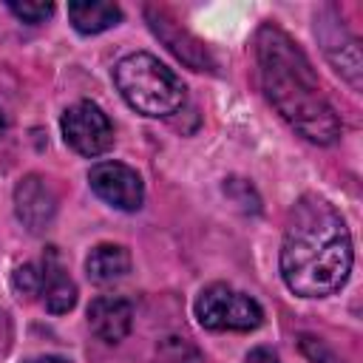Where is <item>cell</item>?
Instances as JSON below:
<instances>
[{
  "instance_id": "1",
  "label": "cell",
  "mask_w": 363,
  "mask_h": 363,
  "mask_svg": "<svg viewBox=\"0 0 363 363\" xmlns=\"http://www.w3.org/2000/svg\"><path fill=\"white\" fill-rule=\"evenodd\" d=\"M352 269V235L343 216L320 196H303L284 230L281 275L303 298L337 292Z\"/></svg>"
},
{
  "instance_id": "2",
  "label": "cell",
  "mask_w": 363,
  "mask_h": 363,
  "mask_svg": "<svg viewBox=\"0 0 363 363\" xmlns=\"http://www.w3.org/2000/svg\"><path fill=\"white\" fill-rule=\"evenodd\" d=\"M261 82L275 111L309 142L332 145L340 136V119L320 91L306 54L278 26H261L255 37Z\"/></svg>"
},
{
  "instance_id": "3",
  "label": "cell",
  "mask_w": 363,
  "mask_h": 363,
  "mask_svg": "<svg viewBox=\"0 0 363 363\" xmlns=\"http://www.w3.org/2000/svg\"><path fill=\"white\" fill-rule=\"evenodd\" d=\"M122 99L145 116H170L184 102L182 79L153 54H128L113 68Z\"/></svg>"
},
{
  "instance_id": "4",
  "label": "cell",
  "mask_w": 363,
  "mask_h": 363,
  "mask_svg": "<svg viewBox=\"0 0 363 363\" xmlns=\"http://www.w3.org/2000/svg\"><path fill=\"white\" fill-rule=\"evenodd\" d=\"M196 318L213 332H250L261 326L264 309L255 298L227 284H210L196 301Z\"/></svg>"
},
{
  "instance_id": "5",
  "label": "cell",
  "mask_w": 363,
  "mask_h": 363,
  "mask_svg": "<svg viewBox=\"0 0 363 363\" xmlns=\"http://www.w3.org/2000/svg\"><path fill=\"white\" fill-rule=\"evenodd\" d=\"M62 136L79 156H102L113 145V125L94 102H77L62 113Z\"/></svg>"
},
{
  "instance_id": "6",
  "label": "cell",
  "mask_w": 363,
  "mask_h": 363,
  "mask_svg": "<svg viewBox=\"0 0 363 363\" xmlns=\"http://www.w3.org/2000/svg\"><path fill=\"white\" fill-rule=\"evenodd\" d=\"M91 190L116 210L133 213L145 201V184L139 173L122 162H96L88 173Z\"/></svg>"
},
{
  "instance_id": "7",
  "label": "cell",
  "mask_w": 363,
  "mask_h": 363,
  "mask_svg": "<svg viewBox=\"0 0 363 363\" xmlns=\"http://www.w3.org/2000/svg\"><path fill=\"white\" fill-rule=\"evenodd\" d=\"M14 210H17V218L31 233H40L43 227L51 224L57 213V199L40 176H26L14 187Z\"/></svg>"
},
{
  "instance_id": "8",
  "label": "cell",
  "mask_w": 363,
  "mask_h": 363,
  "mask_svg": "<svg viewBox=\"0 0 363 363\" xmlns=\"http://www.w3.org/2000/svg\"><path fill=\"white\" fill-rule=\"evenodd\" d=\"M88 326L105 343H119L133 326V306L119 295H99L88 306Z\"/></svg>"
},
{
  "instance_id": "9",
  "label": "cell",
  "mask_w": 363,
  "mask_h": 363,
  "mask_svg": "<svg viewBox=\"0 0 363 363\" xmlns=\"http://www.w3.org/2000/svg\"><path fill=\"white\" fill-rule=\"evenodd\" d=\"M40 272H43V284H40V295H43V303L48 312L54 315H62L68 312L74 303H77V286L74 281L68 278L65 267L60 264V255L54 247H48L43 264H40Z\"/></svg>"
},
{
  "instance_id": "10",
  "label": "cell",
  "mask_w": 363,
  "mask_h": 363,
  "mask_svg": "<svg viewBox=\"0 0 363 363\" xmlns=\"http://www.w3.org/2000/svg\"><path fill=\"white\" fill-rule=\"evenodd\" d=\"M147 17H150L153 31L167 43V48H170L182 62H187L193 71H204V68H210L207 51H204V45H201L193 34H187L184 28H179V26H176L173 20H167L162 11H147Z\"/></svg>"
},
{
  "instance_id": "11",
  "label": "cell",
  "mask_w": 363,
  "mask_h": 363,
  "mask_svg": "<svg viewBox=\"0 0 363 363\" xmlns=\"http://www.w3.org/2000/svg\"><path fill=\"white\" fill-rule=\"evenodd\" d=\"M68 17L79 34H99V31H108L111 26H116L122 20V11L116 3L77 0V3H68Z\"/></svg>"
},
{
  "instance_id": "12",
  "label": "cell",
  "mask_w": 363,
  "mask_h": 363,
  "mask_svg": "<svg viewBox=\"0 0 363 363\" xmlns=\"http://www.w3.org/2000/svg\"><path fill=\"white\" fill-rule=\"evenodd\" d=\"M85 269H88V278L91 281H96V284H113L122 275H128L130 255L119 244H99V247L91 250V255L85 261Z\"/></svg>"
},
{
  "instance_id": "13",
  "label": "cell",
  "mask_w": 363,
  "mask_h": 363,
  "mask_svg": "<svg viewBox=\"0 0 363 363\" xmlns=\"http://www.w3.org/2000/svg\"><path fill=\"white\" fill-rule=\"evenodd\" d=\"M40 284H43V272H40L37 264H23V267H17L14 275H11L14 292H17V295H26V298L40 295Z\"/></svg>"
},
{
  "instance_id": "14",
  "label": "cell",
  "mask_w": 363,
  "mask_h": 363,
  "mask_svg": "<svg viewBox=\"0 0 363 363\" xmlns=\"http://www.w3.org/2000/svg\"><path fill=\"white\" fill-rule=\"evenodd\" d=\"M9 9L20 20H26V23H43L45 17L54 14V3H43V0H23V3L20 0H11Z\"/></svg>"
},
{
  "instance_id": "15",
  "label": "cell",
  "mask_w": 363,
  "mask_h": 363,
  "mask_svg": "<svg viewBox=\"0 0 363 363\" xmlns=\"http://www.w3.org/2000/svg\"><path fill=\"white\" fill-rule=\"evenodd\" d=\"M301 349H303V354H306L309 360H315V363H340L332 349H326L320 340H315V337H309V335L301 337Z\"/></svg>"
},
{
  "instance_id": "16",
  "label": "cell",
  "mask_w": 363,
  "mask_h": 363,
  "mask_svg": "<svg viewBox=\"0 0 363 363\" xmlns=\"http://www.w3.org/2000/svg\"><path fill=\"white\" fill-rule=\"evenodd\" d=\"M247 363H281V360H278V354L269 352V349H252V352L247 354Z\"/></svg>"
},
{
  "instance_id": "17",
  "label": "cell",
  "mask_w": 363,
  "mask_h": 363,
  "mask_svg": "<svg viewBox=\"0 0 363 363\" xmlns=\"http://www.w3.org/2000/svg\"><path fill=\"white\" fill-rule=\"evenodd\" d=\"M26 363H68V360L60 357V354H40V357H31V360H26Z\"/></svg>"
},
{
  "instance_id": "18",
  "label": "cell",
  "mask_w": 363,
  "mask_h": 363,
  "mask_svg": "<svg viewBox=\"0 0 363 363\" xmlns=\"http://www.w3.org/2000/svg\"><path fill=\"white\" fill-rule=\"evenodd\" d=\"M0 130H3V113H0Z\"/></svg>"
}]
</instances>
